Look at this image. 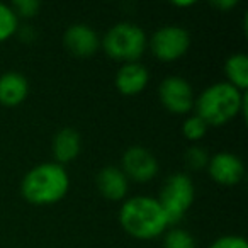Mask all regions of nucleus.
Listing matches in <instances>:
<instances>
[{"label": "nucleus", "mask_w": 248, "mask_h": 248, "mask_svg": "<svg viewBox=\"0 0 248 248\" xmlns=\"http://www.w3.org/2000/svg\"><path fill=\"white\" fill-rule=\"evenodd\" d=\"M100 48L114 62L135 63L148 49V36L141 26L123 21L107 29L100 38Z\"/></svg>", "instance_id": "20e7f679"}, {"label": "nucleus", "mask_w": 248, "mask_h": 248, "mask_svg": "<svg viewBox=\"0 0 248 248\" xmlns=\"http://www.w3.org/2000/svg\"><path fill=\"white\" fill-rule=\"evenodd\" d=\"M209 248H248V241L240 234H224L216 238Z\"/></svg>", "instance_id": "412c9836"}, {"label": "nucleus", "mask_w": 248, "mask_h": 248, "mask_svg": "<svg viewBox=\"0 0 248 248\" xmlns=\"http://www.w3.org/2000/svg\"><path fill=\"white\" fill-rule=\"evenodd\" d=\"M172 5L179 9H187V7H194L196 5V0H173Z\"/></svg>", "instance_id": "b1692460"}, {"label": "nucleus", "mask_w": 248, "mask_h": 248, "mask_svg": "<svg viewBox=\"0 0 248 248\" xmlns=\"http://www.w3.org/2000/svg\"><path fill=\"white\" fill-rule=\"evenodd\" d=\"M17 34H19V38H21L24 43H31V41H34V38H36L34 29L29 28V26H22V28H19Z\"/></svg>", "instance_id": "5701e85b"}, {"label": "nucleus", "mask_w": 248, "mask_h": 248, "mask_svg": "<svg viewBox=\"0 0 248 248\" xmlns=\"http://www.w3.org/2000/svg\"><path fill=\"white\" fill-rule=\"evenodd\" d=\"M95 186L99 194L107 201H124L129 192V180L119 167L107 165L95 175Z\"/></svg>", "instance_id": "9b49d317"}, {"label": "nucleus", "mask_w": 248, "mask_h": 248, "mask_svg": "<svg viewBox=\"0 0 248 248\" xmlns=\"http://www.w3.org/2000/svg\"><path fill=\"white\" fill-rule=\"evenodd\" d=\"M70 190V175L63 165L45 162L26 172L21 182V194L32 206H51Z\"/></svg>", "instance_id": "7ed1b4c3"}, {"label": "nucleus", "mask_w": 248, "mask_h": 248, "mask_svg": "<svg viewBox=\"0 0 248 248\" xmlns=\"http://www.w3.org/2000/svg\"><path fill=\"white\" fill-rule=\"evenodd\" d=\"M65 49L75 58H90L100 48V36L93 28L83 22H77L66 28L63 34Z\"/></svg>", "instance_id": "9d476101"}, {"label": "nucleus", "mask_w": 248, "mask_h": 248, "mask_svg": "<svg viewBox=\"0 0 248 248\" xmlns=\"http://www.w3.org/2000/svg\"><path fill=\"white\" fill-rule=\"evenodd\" d=\"M207 173L219 186H236L245 177V163L238 155L231 152H217L209 156Z\"/></svg>", "instance_id": "1a4fd4ad"}, {"label": "nucleus", "mask_w": 248, "mask_h": 248, "mask_svg": "<svg viewBox=\"0 0 248 248\" xmlns=\"http://www.w3.org/2000/svg\"><path fill=\"white\" fill-rule=\"evenodd\" d=\"M158 99L169 112L177 116H189L194 110L196 93L189 80L179 75H170L160 82Z\"/></svg>", "instance_id": "0eeeda50"}, {"label": "nucleus", "mask_w": 248, "mask_h": 248, "mask_svg": "<svg viewBox=\"0 0 248 248\" xmlns=\"http://www.w3.org/2000/svg\"><path fill=\"white\" fill-rule=\"evenodd\" d=\"M226 82L234 89L245 92L248 87V56L245 53H234L224 62Z\"/></svg>", "instance_id": "2eb2a0df"}, {"label": "nucleus", "mask_w": 248, "mask_h": 248, "mask_svg": "<svg viewBox=\"0 0 248 248\" xmlns=\"http://www.w3.org/2000/svg\"><path fill=\"white\" fill-rule=\"evenodd\" d=\"M29 95V80L19 72L0 75V104L5 107L21 106Z\"/></svg>", "instance_id": "4468645a"}, {"label": "nucleus", "mask_w": 248, "mask_h": 248, "mask_svg": "<svg viewBox=\"0 0 248 248\" xmlns=\"http://www.w3.org/2000/svg\"><path fill=\"white\" fill-rule=\"evenodd\" d=\"M211 4L217 11H231L238 5V0H213Z\"/></svg>", "instance_id": "4be33fe9"}, {"label": "nucleus", "mask_w": 248, "mask_h": 248, "mask_svg": "<svg viewBox=\"0 0 248 248\" xmlns=\"http://www.w3.org/2000/svg\"><path fill=\"white\" fill-rule=\"evenodd\" d=\"M11 7L19 17V21H21V19L36 17L39 9H41V4H39L38 0H14Z\"/></svg>", "instance_id": "aec40b11"}, {"label": "nucleus", "mask_w": 248, "mask_h": 248, "mask_svg": "<svg viewBox=\"0 0 248 248\" xmlns=\"http://www.w3.org/2000/svg\"><path fill=\"white\" fill-rule=\"evenodd\" d=\"M148 48L160 62H177L190 48V34L180 26H163L158 28L148 39Z\"/></svg>", "instance_id": "423d86ee"}, {"label": "nucleus", "mask_w": 248, "mask_h": 248, "mask_svg": "<svg viewBox=\"0 0 248 248\" xmlns=\"http://www.w3.org/2000/svg\"><path fill=\"white\" fill-rule=\"evenodd\" d=\"M184 160H186V165L189 167L190 170H202L207 167V162H209V153H207L206 148L199 145H194L190 148H187L186 155H184Z\"/></svg>", "instance_id": "6ab92c4d"}, {"label": "nucleus", "mask_w": 248, "mask_h": 248, "mask_svg": "<svg viewBox=\"0 0 248 248\" xmlns=\"http://www.w3.org/2000/svg\"><path fill=\"white\" fill-rule=\"evenodd\" d=\"M19 28H21L19 17L12 11V7L0 2V43H5L17 34Z\"/></svg>", "instance_id": "dca6fc26"}, {"label": "nucleus", "mask_w": 248, "mask_h": 248, "mask_svg": "<svg viewBox=\"0 0 248 248\" xmlns=\"http://www.w3.org/2000/svg\"><path fill=\"white\" fill-rule=\"evenodd\" d=\"M150 82V72L145 65L140 62L135 63H123L116 73V89L119 93L126 97H133L141 93Z\"/></svg>", "instance_id": "f8f14e48"}, {"label": "nucleus", "mask_w": 248, "mask_h": 248, "mask_svg": "<svg viewBox=\"0 0 248 248\" xmlns=\"http://www.w3.org/2000/svg\"><path fill=\"white\" fill-rule=\"evenodd\" d=\"M119 224L136 240H155L169 230L162 206L152 196H133L119 207Z\"/></svg>", "instance_id": "f257e3e1"}, {"label": "nucleus", "mask_w": 248, "mask_h": 248, "mask_svg": "<svg viewBox=\"0 0 248 248\" xmlns=\"http://www.w3.org/2000/svg\"><path fill=\"white\" fill-rule=\"evenodd\" d=\"M163 236V248H197L196 238L184 228L172 226L167 230Z\"/></svg>", "instance_id": "f3484780"}, {"label": "nucleus", "mask_w": 248, "mask_h": 248, "mask_svg": "<svg viewBox=\"0 0 248 248\" xmlns=\"http://www.w3.org/2000/svg\"><path fill=\"white\" fill-rule=\"evenodd\" d=\"M207 129H209L207 123L201 116H197L196 112H190L182 123V135L192 143L201 141L206 136Z\"/></svg>", "instance_id": "a211bd4d"}, {"label": "nucleus", "mask_w": 248, "mask_h": 248, "mask_svg": "<svg viewBox=\"0 0 248 248\" xmlns=\"http://www.w3.org/2000/svg\"><path fill=\"white\" fill-rule=\"evenodd\" d=\"M194 110L207 123V126H224L247 116V92L234 89L228 82H216L196 95Z\"/></svg>", "instance_id": "f03ea898"}, {"label": "nucleus", "mask_w": 248, "mask_h": 248, "mask_svg": "<svg viewBox=\"0 0 248 248\" xmlns=\"http://www.w3.org/2000/svg\"><path fill=\"white\" fill-rule=\"evenodd\" d=\"M196 199V186L187 173H172L163 182L156 201L162 206L169 226H175L184 219Z\"/></svg>", "instance_id": "39448f33"}, {"label": "nucleus", "mask_w": 248, "mask_h": 248, "mask_svg": "<svg viewBox=\"0 0 248 248\" xmlns=\"http://www.w3.org/2000/svg\"><path fill=\"white\" fill-rule=\"evenodd\" d=\"M82 152V136L77 129L63 128L53 136L51 153L53 162L65 167L66 163H72Z\"/></svg>", "instance_id": "ddd939ff"}, {"label": "nucleus", "mask_w": 248, "mask_h": 248, "mask_svg": "<svg viewBox=\"0 0 248 248\" xmlns=\"http://www.w3.org/2000/svg\"><path fill=\"white\" fill-rule=\"evenodd\" d=\"M119 169L128 177L129 182L133 180L138 184H146L158 175L160 165L153 152L145 146L135 145L123 153Z\"/></svg>", "instance_id": "6e6552de"}]
</instances>
